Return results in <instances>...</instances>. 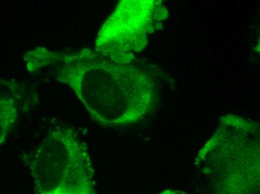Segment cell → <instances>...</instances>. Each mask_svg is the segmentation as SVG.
Wrapping results in <instances>:
<instances>
[{"label":"cell","instance_id":"obj_1","mask_svg":"<svg viewBox=\"0 0 260 194\" xmlns=\"http://www.w3.org/2000/svg\"><path fill=\"white\" fill-rule=\"evenodd\" d=\"M23 60L29 73L70 87L91 119L105 127L137 124L156 107V84L145 71L133 63L115 62L93 49L55 51L39 47Z\"/></svg>","mask_w":260,"mask_h":194},{"label":"cell","instance_id":"obj_2","mask_svg":"<svg viewBox=\"0 0 260 194\" xmlns=\"http://www.w3.org/2000/svg\"><path fill=\"white\" fill-rule=\"evenodd\" d=\"M214 194H260L259 124L226 114L196 157Z\"/></svg>","mask_w":260,"mask_h":194},{"label":"cell","instance_id":"obj_3","mask_svg":"<svg viewBox=\"0 0 260 194\" xmlns=\"http://www.w3.org/2000/svg\"><path fill=\"white\" fill-rule=\"evenodd\" d=\"M27 163L35 194H99L88 146L70 126L50 129Z\"/></svg>","mask_w":260,"mask_h":194},{"label":"cell","instance_id":"obj_4","mask_svg":"<svg viewBox=\"0 0 260 194\" xmlns=\"http://www.w3.org/2000/svg\"><path fill=\"white\" fill-rule=\"evenodd\" d=\"M168 16L158 0H122L98 32L94 50L119 64H132L154 32V22Z\"/></svg>","mask_w":260,"mask_h":194},{"label":"cell","instance_id":"obj_5","mask_svg":"<svg viewBox=\"0 0 260 194\" xmlns=\"http://www.w3.org/2000/svg\"><path fill=\"white\" fill-rule=\"evenodd\" d=\"M22 99L23 89L17 82L0 79V146L15 126Z\"/></svg>","mask_w":260,"mask_h":194},{"label":"cell","instance_id":"obj_6","mask_svg":"<svg viewBox=\"0 0 260 194\" xmlns=\"http://www.w3.org/2000/svg\"><path fill=\"white\" fill-rule=\"evenodd\" d=\"M157 194H188L182 190H174V189H166Z\"/></svg>","mask_w":260,"mask_h":194}]
</instances>
